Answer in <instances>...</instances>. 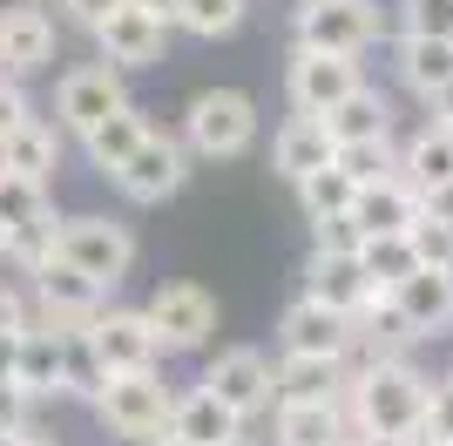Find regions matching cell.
Listing matches in <instances>:
<instances>
[{
  "label": "cell",
  "instance_id": "cell-11",
  "mask_svg": "<svg viewBox=\"0 0 453 446\" xmlns=\"http://www.w3.org/2000/svg\"><path fill=\"white\" fill-rule=\"evenodd\" d=\"M27 304H35L41 325H55V332H88L95 318L109 311V291L95 278H81L75 264H41L35 278H27Z\"/></svg>",
  "mask_w": 453,
  "mask_h": 446
},
{
  "label": "cell",
  "instance_id": "cell-17",
  "mask_svg": "<svg viewBox=\"0 0 453 446\" xmlns=\"http://www.w3.org/2000/svg\"><path fill=\"white\" fill-rule=\"evenodd\" d=\"M386 304L399 311V325H406L413 338H440V332H453V271H440V264H419V271L399 284Z\"/></svg>",
  "mask_w": 453,
  "mask_h": 446
},
{
  "label": "cell",
  "instance_id": "cell-18",
  "mask_svg": "<svg viewBox=\"0 0 453 446\" xmlns=\"http://www.w3.org/2000/svg\"><path fill=\"white\" fill-rule=\"evenodd\" d=\"M332 156H339V142L325 129V115H284L278 135H271V176H284L291 189H298L311 169H325Z\"/></svg>",
  "mask_w": 453,
  "mask_h": 446
},
{
  "label": "cell",
  "instance_id": "cell-28",
  "mask_svg": "<svg viewBox=\"0 0 453 446\" xmlns=\"http://www.w3.org/2000/svg\"><path fill=\"white\" fill-rule=\"evenodd\" d=\"M325 129L332 142H379V135H393V95H379V81H365L352 102L325 115Z\"/></svg>",
  "mask_w": 453,
  "mask_h": 446
},
{
  "label": "cell",
  "instance_id": "cell-1",
  "mask_svg": "<svg viewBox=\"0 0 453 446\" xmlns=\"http://www.w3.org/2000/svg\"><path fill=\"white\" fill-rule=\"evenodd\" d=\"M426 386L434 379L413 358H399V365H345V419H352V433H379V440H413L419 446Z\"/></svg>",
  "mask_w": 453,
  "mask_h": 446
},
{
  "label": "cell",
  "instance_id": "cell-8",
  "mask_svg": "<svg viewBox=\"0 0 453 446\" xmlns=\"http://www.w3.org/2000/svg\"><path fill=\"white\" fill-rule=\"evenodd\" d=\"M359 88H365V61H352V55L291 48V61H284V102H291V115H332Z\"/></svg>",
  "mask_w": 453,
  "mask_h": 446
},
{
  "label": "cell",
  "instance_id": "cell-25",
  "mask_svg": "<svg viewBox=\"0 0 453 446\" xmlns=\"http://www.w3.org/2000/svg\"><path fill=\"white\" fill-rule=\"evenodd\" d=\"M0 169H14V176H27V183H55V169H61V129L48 122V115H27V122L0 142Z\"/></svg>",
  "mask_w": 453,
  "mask_h": 446
},
{
  "label": "cell",
  "instance_id": "cell-41",
  "mask_svg": "<svg viewBox=\"0 0 453 446\" xmlns=\"http://www.w3.org/2000/svg\"><path fill=\"white\" fill-rule=\"evenodd\" d=\"M35 325V304H27V284L0 278V332H27Z\"/></svg>",
  "mask_w": 453,
  "mask_h": 446
},
{
  "label": "cell",
  "instance_id": "cell-16",
  "mask_svg": "<svg viewBox=\"0 0 453 446\" xmlns=\"http://www.w3.org/2000/svg\"><path fill=\"white\" fill-rule=\"evenodd\" d=\"M304 291L319 297V304H332V311H345V318H365L379 304L365 264L345 258V250H311V258H304Z\"/></svg>",
  "mask_w": 453,
  "mask_h": 446
},
{
  "label": "cell",
  "instance_id": "cell-43",
  "mask_svg": "<svg viewBox=\"0 0 453 446\" xmlns=\"http://www.w3.org/2000/svg\"><path fill=\"white\" fill-rule=\"evenodd\" d=\"M419 210H426V217H440V223H453V183L419 189Z\"/></svg>",
  "mask_w": 453,
  "mask_h": 446
},
{
  "label": "cell",
  "instance_id": "cell-6",
  "mask_svg": "<svg viewBox=\"0 0 453 446\" xmlns=\"http://www.w3.org/2000/svg\"><path fill=\"white\" fill-rule=\"evenodd\" d=\"M150 325L156 338H163V358H189V352H210V338H217V297L203 291V284L189 278H170L150 291Z\"/></svg>",
  "mask_w": 453,
  "mask_h": 446
},
{
  "label": "cell",
  "instance_id": "cell-22",
  "mask_svg": "<svg viewBox=\"0 0 453 446\" xmlns=\"http://www.w3.org/2000/svg\"><path fill=\"white\" fill-rule=\"evenodd\" d=\"M156 135V115L142 109V102H129V109H115L109 122H95L88 135H81V156H88V169L95 176H115V169L129 163L135 149Z\"/></svg>",
  "mask_w": 453,
  "mask_h": 446
},
{
  "label": "cell",
  "instance_id": "cell-4",
  "mask_svg": "<svg viewBox=\"0 0 453 446\" xmlns=\"http://www.w3.org/2000/svg\"><path fill=\"white\" fill-rule=\"evenodd\" d=\"M55 258L75 264L81 278H95L102 291H115V284L135 271L142 243H135V230L122 217H109V210H75V217H55Z\"/></svg>",
  "mask_w": 453,
  "mask_h": 446
},
{
  "label": "cell",
  "instance_id": "cell-42",
  "mask_svg": "<svg viewBox=\"0 0 453 446\" xmlns=\"http://www.w3.org/2000/svg\"><path fill=\"white\" fill-rule=\"evenodd\" d=\"M20 427H35V399L14 379H0V433H20Z\"/></svg>",
  "mask_w": 453,
  "mask_h": 446
},
{
  "label": "cell",
  "instance_id": "cell-51",
  "mask_svg": "<svg viewBox=\"0 0 453 446\" xmlns=\"http://www.w3.org/2000/svg\"><path fill=\"white\" fill-rule=\"evenodd\" d=\"M0 258H7V230H0Z\"/></svg>",
  "mask_w": 453,
  "mask_h": 446
},
{
  "label": "cell",
  "instance_id": "cell-14",
  "mask_svg": "<svg viewBox=\"0 0 453 446\" xmlns=\"http://www.w3.org/2000/svg\"><path fill=\"white\" fill-rule=\"evenodd\" d=\"M61 55V20L35 0H20V7H0V74L7 81H35L48 74Z\"/></svg>",
  "mask_w": 453,
  "mask_h": 446
},
{
  "label": "cell",
  "instance_id": "cell-24",
  "mask_svg": "<svg viewBox=\"0 0 453 446\" xmlns=\"http://www.w3.org/2000/svg\"><path fill=\"white\" fill-rule=\"evenodd\" d=\"M419 217V189L406 176H379V183L359 189V204H352V223H359L365 237H393V230H413Z\"/></svg>",
  "mask_w": 453,
  "mask_h": 446
},
{
  "label": "cell",
  "instance_id": "cell-26",
  "mask_svg": "<svg viewBox=\"0 0 453 446\" xmlns=\"http://www.w3.org/2000/svg\"><path fill=\"white\" fill-rule=\"evenodd\" d=\"M170 433L189 440V446H217V440H230V433H244V419L210 386H189V392H176V406H170Z\"/></svg>",
  "mask_w": 453,
  "mask_h": 446
},
{
  "label": "cell",
  "instance_id": "cell-35",
  "mask_svg": "<svg viewBox=\"0 0 453 446\" xmlns=\"http://www.w3.org/2000/svg\"><path fill=\"white\" fill-rule=\"evenodd\" d=\"M393 35L453 41V0H393Z\"/></svg>",
  "mask_w": 453,
  "mask_h": 446
},
{
  "label": "cell",
  "instance_id": "cell-34",
  "mask_svg": "<svg viewBox=\"0 0 453 446\" xmlns=\"http://www.w3.org/2000/svg\"><path fill=\"white\" fill-rule=\"evenodd\" d=\"M339 169L352 183H379V176H399V135H379V142H339Z\"/></svg>",
  "mask_w": 453,
  "mask_h": 446
},
{
  "label": "cell",
  "instance_id": "cell-52",
  "mask_svg": "<svg viewBox=\"0 0 453 446\" xmlns=\"http://www.w3.org/2000/svg\"><path fill=\"white\" fill-rule=\"evenodd\" d=\"M447 379H453V365H447Z\"/></svg>",
  "mask_w": 453,
  "mask_h": 446
},
{
  "label": "cell",
  "instance_id": "cell-48",
  "mask_svg": "<svg viewBox=\"0 0 453 446\" xmlns=\"http://www.w3.org/2000/svg\"><path fill=\"white\" fill-rule=\"evenodd\" d=\"M352 446H413V440H379V433H352Z\"/></svg>",
  "mask_w": 453,
  "mask_h": 446
},
{
  "label": "cell",
  "instance_id": "cell-15",
  "mask_svg": "<svg viewBox=\"0 0 453 446\" xmlns=\"http://www.w3.org/2000/svg\"><path fill=\"white\" fill-rule=\"evenodd\" d=\"M278 352H291V358H352V318L319 304L311 291H298L278 311Z\"/></svg>",
  "mask_w": 453,
  "mask_h": 446
},
{
  "label": "cell",
  "instance_id": "cell-13",
  "mask_svg": "<svg viewBox=\"0 0 453 446\" xmlns=\"http://www.w3.org/2000/svg\"><path fill=\"white\" fill-rule=\"evenodd\" d=\"M88 345H95L109 379H122V372H163V338H156L142 304H109L88 325Z\"/></svg>",
  "mask_w": 453,
  "mask_h": 446
},
{
  "label": "cell",
  "instance_id": "cell-38",
  "mask_svg": "<svg viewBox=\"0 0 453 446\" xmlns=\"http://www.w3.org/2000/svg\"><path fill=\"white\" fill-rule=\"evenodd\" d=\"M311 250H345V258H359V243H365V230L352 217H332V223H311Z\"/></svg>",
  "mask_w": 453,
  "mask_h": 446
},
{
  "label": "cell",
  "instance_id": "cell-50",
  "mask_svg": "<svg viewBox=\"0 0 453 446\" xmlns=\"http://www.w3.org/2000/svg\"><path fill=\"white\" fill-rule=\"evenodd\" d=\"M142 446H189V440H176V433L163 427V433H156V440H142Z\"/></svg>",
  "mask_w": 453,
  "mask_h": 446
},
{
  "label": "cell",
  "instance_id": "cell-5",
  "mask_svg": "<svg viewBox=\"0 0 453 446\" xmlns=\"http://www.w3.org/2000/svg\"><path fill=\"white\" fill-rule=\"evenodd\" d=\"M170 406H176V392L163 386V372H122V379H109V386L95 392L88 412L109 440L142 446V440H156V433L170 427Z\"/></svg>",
  "mask_w": 453,
  "mask_h": 446
},
{
  "label": "cell",
  "instance_id": "cell-36",
  "mask_svg": "<svg viewBox=\"0 0 453 446\" xmlns=\"http://www.w3.org/2000/svg\"><path fill=\"white\" fill-rule=\"evenodd\" d=\"M406 237H413V258H419V264H440V271H453V223H440V217H426V210H419Z\"/></svg>",
  "mask_w": 453,
  "mask_h": 446
},
{
  "label": "cell",
  "instance_id": "cell-12",
  "mask_svg": "<svg viewBox=\"0 0 453 446\" xmlns=\"http://www.w3.org/2000/svg\"><path fill=\"white\" fill-rule=\"evenodd\" d=\"M196 386H210L217 399H224L244 427H257L271 406H278V386H271V358L257 352V345H224V352L203 365V379Z\"/></svg>",
  "mask_w": 453,
  "mask_h": 446
},
{
  "label": "cell",
  "instance_id": "cell-2",
  "mask_svg": "<svg viewBox=\"0 0 453 446\" xmlns=\"http://www.w3.org/2000/svg\"><path fill=\"white\" fill-rule=\"evenodd\" d=\"M379 41H393V7L379 0H298L291 14V48H311V55L365 61Z\"/></svg>",
  "mask_w": 453,
  "mask_h": 446
},
{
  "label": "cell",
  "instance_id": "cell-32",
  "mask_svg": "<svg viewBox=\"0 0 453 446\" xmlns=\"http://www.w3.org/2000/svg\"><path fill=\"white\" fill-rule=\"evenodd\" d=\"M61 379H68V399H81V406H95V392L109 386V372L95 358L88 332H61Z\"/></svg>",
  "mask_w": 453,
  "mask_h": 446
},
{
  "label": "cell",
  "instance_id": "cell-3",
  "mask_svg": "<svg viewBox=\"0 0 453 446\" xmlns=\"http://www.w3.org/2000/svg\"><path fill=\"white\" fill-rule=\"evenodd\" d=\"M257 129H265V115L244 88H196L176 135H183L189 163H237V156H250Z\"/></svg>",
  "mask_w": 453,
  "mask_h": 446
},
{
  "label": "cell",
  "instance_id": "cell-40",
  "mask_svg": "<svg viewBox=\"0 0 453 446\" xmlns=\"http://www.w3.org/2000/svg\"><path fill=\"white\" fill-rule=\"evenodd\" d=\"M27 115H35V102H27V81H7V74H0V142H7V135H14Z\"/></svg>",
  "mask_w": 453,
  "mask_h": 446
},
{
  "label": "cell",
  "instance_id": "cell-47",
  "mask_svg": "<svg viewBox=\"0 0 453 446\" xmlns=\"http://www.w3.org/2000/svg\"><path fill=\"white\" fill-rule=\"evenodd\" d=\"M142 7H150V14H163L170 27H176V14H183V0H142Z\"/></svg>",
  "mask_w": 453,
  "mask_h": 446
},
{
  "label": "cell",
  "instance_id": "cell-10",
  "mask_svg": "<svg viewBox=\"0 0 453 446\" xmlns=\"http://www.w3.org/2000/svg\"><path fill=\"white\" fill-rule=\"evenodd\" d=\"M183 183H189V149H183V135H170V129H156L150 142H142L129 163L109 176V189L122 196V204H135V210L170 204Z\"/></svg>",
  "mask_w": 453,
  "mask_h": 446
},
{
  "label": "cell",
  "instance_id": "cell-39",
  "mask_svg": "<svg viewBox=\"0 0 453 446\" xmlns=\"http://www.w3.org/2000/svg\"><path fill=\"white\" fill-rule=\"evenodd\" d=\"M109 7H122V0H55V20H61V27H81V35H95V27L109 20Z\"/></svg>",
  "mask_w": 453,
  "mask_h": 446
},
{
  "label": "cell",
  "instance_id": "cell-30",
  "mask_svg": "<svg viewBox=\"0 0 453 446\" xmlns=\"http://www.w3.org/2000/svg\"><path fill=\"white\" fill-rule=\"evenodd\" d=\"M359 264H365V278H372V291H379V297H393L399 284L419 271L413 237H406V230H393V237H365V243H359Z\"/></svg>",
  "mask_w": 453,
  "mask_h": 446
},
{
  "label": "cell",
  "instance_id": "cell-49",
  "mask_svg": "<svg viewBox=\"0 0 453 446\" xmlns=\"http://www.w3.org/2000/svg\"><path fill=\"white\" fill-rule=\"evenodd\" d=\"M217 446H257V433L244 427V433H230V440H217Z\"/></svg>",
  "mask_w": 453,
  "mask_h": 446
},
{
  "label": "cell",
  "instance_id": "cell-27",
  "mask_svg": "<svg viewBox=\"0 0 453 446\" xmlns=\"http://www.w3.org/2000/svg\"><path fill=\"white\" fill-rule=\"evenodd\" d=\"M399 176L413 189H440V183H453V129L447 122H419L406 142H399Z\"/></svg>",
  "mask_w": 453,
  "mask_h": 446
},
{
  "label": "cell",
  "instance_id": "cell-45",
  "mask_svg": "<svg viewBox=\"0 0 453 446\" xmlns=\"http://www.w3.org/2000/svg\"><path fill=\"white\" fill-rule=\"evenodd\" d=\"M426 109H434V122H447V129H453V81L434 95V102H426Z\"/></svg>",
  "mask_w": 453,
  "mask_h": 446
},
{
  "label": "cell",
  "instance_id": "cell-31",
  "mask_svg": "<svg viewBox=\"0 0 453 446\" xmlns=\"http://www.w3.org/2000/svg\"><path fill=\"white\" fill-rule=\"evenodd\" d=\"M35 223H55V189L0 169V230L14 237V230H35Z\"/></svg>",
  "mask_w": 453,
  "mask_h": 446
},
{
  "label": "cell",
  "instance_id": "cell-19",
  "mask_svg": "<svg viewBox=\"0 0 453 446\" xmlns=\"http://www.w3.org/2000/svg\"><path fill=\"white\" fill-rule=\"evenodd\" d=\"M14 386L35 399V406H55V399H68V379H61V332L55 325H27V332L14 338Z\"/></svg>",
  "mask_w": 453,
  "mask_h": 446
},
{
  "label": "cell",
  "instance_id": "cell-9",
  "mask_svg": "<svg viewBox=\"0 0 453 446\" xmlns=\"http://www.w3.org/2000/svg\"><path fill=\"white\" fill-rule=\"evenodd\" d=\"M170 20L150 14L142 0H122V7H109V20L95 27V61H109V68L135 74V68H156V61H170Z\"/></svg>",
  "mask_w": 453,
  "mask_h": 446
},
{
  "label": "cell",
  "instance_id": "cell-33",
  "mask_svg": "<svg viewBox=\"0 0 453 446\" xmlns=\"http://www.w3.org/2000/svg\"><path fill=\"white\" fill-rule=\"evenodd\" d=\"M244 14H250V0H183L176 27H183V35H196V41H224V35H237V27H244Z\"/></svg>",
  "mask_w": 453,
  "mask_h": 446
},
{
  "label": "cell",
  "instance_id": "cell-7",
  "mask_svg": "<svg viewBox=\"0 0 453 446\" xmlns=\"http://www.w3.org/2000/svg\"><path fill=\"white\" fill-rule=\"evenodd\" d=\"M135 95H129V74L109 68V61H81V68H68L55 81V129L61 135H88L95 122H109L115 109H129Z\"/></svg>",
  "mask_w": 453,
  "mask_h": 446
},
{
  "label": "cell",
  "instance_id": "cell-46",
  "mask_svg": "<svg viewBox=\"0 0 453 446\" xmlns=\"http://www.w3.org/2000/svg\"><path fill=\"white\" fill-rule=\"evenodd\" d=\"M14 338L20 332H0V379H14Z\"/></svg>",
  "mask_w": 453,
  "mask_h": 446
},
{
  "label": "cell",
  "instance_id": "cell-20",
  "mask_svg": "<svg viewBox=\"0 0 453 446\" xmlns=\"http://www.w3.org/2000/svg\"><path fill=\"white\" fill-rule=\"evenodd\" d=\"M271 446H352V419H345V399L271 406Z\"/></svg>",
  "mask_w": 453,
  "mask_h": 446
},
{
  "label": "cell",
  "instance_id": "cell-29",
  "mask_svg": "<svg viewBox=\"0 0 453 446\" xmlns=\"http://www.w3.org/2000/svg\"><path fill=\"white\" fill-rule=\"evenodd\" d=\"M352 204H359V183L339 169V156L325 169H311L298 183V210H304V223H332V217H352Z\"/></svg>",
  "mask_w": 453,
  "mask_h": 446
},
{
  "label": "cell",
  "instance_id": "cell-37",
  "mask_svg": "<svg viewBox=\"0 0 453 446\" xmlns=\"http://www.w3.org/2000/svg\"><path fill=\"white\" fill-rule=\"evenodd\" d=\"M419 446H453V379L426 386V419H419Z\"/></svg>",
  "mask_w": 453,
  "mask_h": 446
},
{
  "label": "cell",
  "instance_id": "cell-44",
  "mask_svg": "<svg viewBox=\"0 0 453 446\" xmlns=\"http://www.w3.org/2000/svg\"><path fill=\"white\" fill-rule=\"evenodd\" d=\"M0 446H61V440L41 433V427H20V433H0Z\"/></svg>",
  "mask_w": 453,
  "mask_h": 446
},
{
  "label": "cell",
  "instance_id": "cell-21",
  "mask_svg": "<svg viewBox=\"0 0 453 446\" xmlns=\"http://www.w3.org/2000/svg\"><path fill=\"white\" fill-rule=\"evenodd\" d=\"M393 81L413 102H434L440 88L453 81V41H426V35H393Z\"/></svg>",
  "mask_w": 453,
  "mask_h": 446
},
{
  "label": "cell",
  "instance_id": "cell-23",
  "mask_svg": "<svg viewBox=\"0 0 453 446\" xmlns=\"http://www.w3.org/2000/svg\"><path fill=\"white\" fill-rule=\"evenodd\" d=\"M271 386L278 406H304V399H345V358H271Z\"/></svg>",
  "mask_w": 453,
  "mask_h": 446
}]
</instances>
